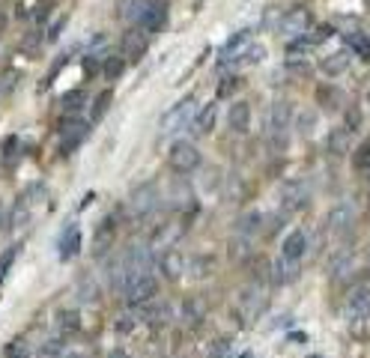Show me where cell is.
Segmentation results:
<instances>
[{
  "label": "cell",
  "instance_id": "cell-1",
  "mask_svg": "<svg viewBox=\"0 0 370 358\" xmlns=\"http://www.w3.org/2000/svg\"><path fill=\"white\" fill-rule=\"evenodd\" d=\"M125 18L137 24L140 30L156 33L168 24V6H164V0H132V4L125 6Z\"/></svg>",
  "mask_w": 370,
  "mask_h": 358
},
{
  "label": "cell",
  "instance_id": "cell-2",
  "mask_svg": "<svg viewBox=\"0 0 370 358\" xmlns=\"http://www.w3.org/2000/svg\"><path fill=\"white\" fill-rule=\"evenodd\" d=\"M290 123H292L290 101H275V105H269V113H266V137H269V144H275V147L287 144Z\"/></svg>",
  "mask_w": 370,
  "mask_h": 358
},
{
  "label": "cell",
  "instance_id": "cell-3",
  "mask_svg": "<svg viewBox=\"0 0 370 358\" xmlns=\"http://www.w3.org/2000/svg\"><path fill=\"white\" fill-rule=\"evenodd\" d=\"M197 99L195 96H185L183 101H176V105L164 113L161 117V132L164 135H180V132H185L191 123L197 120Z\"/></svg>",
  "mask_w": 370,
  "mask_h": 358
},
{
  "label": "cell",
  "instance_id": "cell-4",
  "mask_svg": "<svg viewBox=\"0 0 370 358\" xmlns=\"http://www.w3.org/2000/svg\"><path fill=\"white\" fill-rule=\"evenodd\" d=\"M87 135H90V123L75 117V113H66L57 125V137H60V152H72L75 147H81Z\"/></svg>",
  "mask_w": 370,
  "mask_h": 358
},
{
  "label": "cell",
  "instance_id": "cell-5",
  "mask_svg": "<svg viewBox=\"0 0 370 358\" xmlns=\"http://www.w3.org/2000/svg\"><path fill=\"white\" fill-rule=\"evenodd\" d=\"M156 292H159V280L152 272H144V275H135V278L123 280V299L129 304H147Z\"/></svg>",
  "mask_w": 370,
  "mask_h": 358
},
{
  "label": "cell",
  "instance_id": "cell-6",
  "mask_svg": "<svg viewBox=\"0 0 370 358\" xmlns=\"http://www.w3.org/2000/svg\"><path fill=\"white\" fill-rule=\"evenodd\" d=\"M343 316H347V323L352 328H359V326L367 323V319H370V290L367 287H359V290L350 292L347 304H343Z\"/></svg>",
  "mask_w": 370,
  "mask_h": 358
},
{
  "label": "cell",
  "instance_id": "cell-7",
  "mask_svg": "<svg viewBox=\"0 0 370 358\" xmlns=\"http://www.w3.org/2000/svg\"><path fill=\"white\" fill-rule=\"evenodd\" d=\"M171 168L176 173H191L200 168V152L195 144H188V140H176V144L171 147Z\"/></svg>",
  "mask_w": 370,
  "mask_h": 358
},
{
  "label": "cell",
  "instance_id": "cell-8",
  "mask_svg": "<svg viewBox=\"0 0 370 358\" xmlns=\"http://www.w3.org/2000/svg\"><path fill=\"white\" fill-rule=\"evenodd\" d=\"M159 203H161V195H159L156 183H140L137 188H132V195H129V206H132L135 215H149V212H156Z\"/></svg>",
  "mask_w": 370,
  "mask_h": 358
},
{
  "label": "cell",
  "instance_id": "cell-9",
  "mask_svg": "<svg viewBox=\"0 0 370 358\" xmlns=\"http://www.w3.org/2000/svg\"><path fill=\"white\" fill-rule=\"evenodd\" d=\"M308 24H311V16H308V9H292V12H287V16H280V24H278V30L284 33V36H304V30H308Z\"/></svg>",
  "mask_w": 370,
  "mask_h": 358
},
{
  "label": "cell",
  "instance_id": "cell-10",
  "mask_svg": "<svg viewBox=\"0 0 370 358\" xmlns=\"http://www.w3.org/2000/svg\"><path fill=\"white\" fill-rule=\"evenodd\" d=\"M81 227L78 224H66L63 233L57 236V251H60V260H72L75 254H81Z\"/></svg>",
  "mask_w": 370,
  "mask_h": 358
},
{
  "label": "cell",
  "instance_id": "cell-11",
  "mask_svg": "<svg viewBox=\"0 0 370 358\" xmlns=\"http://www.w3.org/2000/svg\"><path fill=\"white\" fill-rule=\"evenodd\" d=\"M352 224H355V209H352V203H338V206L328 212V230H331L335 236L350 233Z\"/></svg>",
  "mask_w": 370,
  "mask_h": 358
},
{
  "label": "cell",
  "instance_id": "cell-12",
  "mask_svg": "<svg viewBox=\"0 0 370 358\" xmlns=\"http://www.w3.org/2000/svg\"><path fill=\"white\" fill-rule=\"evenodd\" d=\"M269 278H272V284H278V287L292 284V280L299 278V260H290V257H284V254H280V257L272 263Z\"/></svg>",
  "mask_w": 370,
  "mask_h": 358
},
{
  "label": "cell",
  "instance_id": "cell-13",
  "mask_svg": "<svg viewBox=\"0 0 370 358\" xmlns=\"http://www.w3.org/2000/svg\"><path fill=\"white\" fill-rule=\"evenodd\" d=\"M147 48H149V39H147L144 30H129L123 36V51H125V60L129 63H137L147 54Z\"/></svg>",
  "mask_w": 370,
  "mask_h": 358
},
{
  "label": "cell",
  "instance_id": "cell-14",
  "mask_svg": "<svg viewBox=\"0 0 370 358\" xmlns=\"http://www.w3.org/2000/svg\"><path fill=\"white\" fill-rule=\"evenodd\" d=\"M251 36H254L251 30H239V33H233L230 39H227V45H224V51H221V69H224L230 60H236L242 51L251 45Z\"/></svg>",
  "mask_w": 370,
  "mask_h": 358
},
{
  "label": "cell",
  "instance_id": "cell-15",
  "mask_svg": "<svg viewBox=\"0 0 370 358\" xmlns=\"http://www.w3.org/2000/svg\"><path fill=\"white\" fill-rule=\"evenodd\" d=\"M304 248H308V236H304V230H290V236L284 239V245H280V254L290 260H302Z\"/></svg>",
  "mask_w": 370,
  "mask_h": 358
},
{
  "label": "cell",
  "instance_id": "cell-16",
  "mask_svg": "<svg viewBox=\"0 0 370 358\" xmlns=\"http://www.w3.org/2000/svg\"><path fill=\"white\" fill-rule=\"evenodd\" d=\"M280 200H284L287 209H302L308 203V188H304V183H287L280 191Z\"/></svg>",
  "mask_w": 370,
  "mask_h": 358
},
{
  "label": "cell",
  "instance_id": "cell-17",
  "mask_svg": "<svg viewBox=\"0 0 370 358\" xmlns=\"http://www.w3.org/2000/svg\"><path fill=\"white\" fill-rule=\"evenodd\" d=\"M227 123H230L233 132H248V125H251V108H248V101H236V105L227 111Z\"/></svg>",
  "mask_w": 370,
  "mask_h": 358
},
{
  "label": "cell",
  "instance_id": "cell-18",
  "mask_svg": "<svg viewBox=\"0 0 370 358\" xmlns=\"http://www.w3.org/2000/svg\"><path fill=\"white\" fill-rule=\"evenodd\" d=\"M215 120H218V105H215V101H209V105H203V111L197 113L195 132H197V135H209V132L215 129Z\"/></svg>",
  "mask_w": 370,
  "mask_h": 358
},
{
  "label": "cell",
  "instance_id": "cell-19",
  "mask_svg": "<svg viewBox=\"0 0 370 358\" xmlns=\"http://www.w3.org/2000/svg\"><path fill=\"white\" fill-rule=\"evenodd\" d=\"M320 69L326 72V75H343L350 69V54L347 51H335V54H328L323 63H320Z\"/></svg>",
  "mask_w": 370,
  "mask_h": 358
},
{
  "label": "cell",
  "instance_id": "cell-20",
  "mask_svg": "<svg viewBox=\"0 0 370 358\" xmlns=\"http://www.w3.org/2000/svg\"><path fill=\"white\" fill-rule=\"evenodd\" d=\"M263 57H266V48L257 45V42H251L233 63H239V66H257V63H263Z\"/></svg>",
  "mask_w": 370,
  "mask_h": 358
},
{
  "label": "cell",
  "instance_id": "cell-21",
  "mask_svg": "<svg viewBox=\"0 0 370 358\" xmlns=\"http://www.w3.org/2000/svg\"><path fill=\"white\" fill-rule=\"evenodd\" d=\"M84 105H87V93H84L81 87H78V90H69V93L60 96V108L69 111V113H72V111H81Z\"/></svg>",
  "mask_w": 370,
  "mask_h": 358
},
{
  "label": "cell",
  "instance_id": "cell-22",
  "mask_svg": "<svg viewBox=\"0 0 370 358\" xmlns=\"http://www.w3.org/2000/svg\"><path fill=\"white\" fill-rule=\"evenodd\" d=\"M350 147V129H335L328 135V152H335V156H343Z\"/></svg>",
  "mask_w": 370,
  "mask_h": 358
},
{
  "label": "cell",
  "instance_id": "cell-23",
  "mask_svg": "<svg viewBox=\"0 0 370 358\" xmlns=\"http://www.w3.org/2000/svg\"><path fill=\"white\" fill-rule=\"evenodd\" d=\"M161 272L164 275H168V278H180L183 275V257H180V254H176V251H171V254H164V257H161Z\"/></svg>",
  "mask_w": 370,
  "mask_h": 358
},
{
  "label": "cell",
  "instance_id": "cell-24",
  "mask_svg": "<svg viewBox=\"0 0 370 358\" xmlns=\"http://www.w3.org/2000/svg\"><path fill=\"white\" fill-rule=\"evenodd\" d=\"M111 99H113V90H101V93L93 99V113H90V120H93V123H96V120H101V117L108 113Z\"/></svg>",
  "mask_w": 370,
  "mask_h": 358
},
{
  "label": "cell",
  "instance_id": "cell-25",
  "mask_svg": "<svg viewBox=\"0 0 370 358\" xmlns=\"http://www.w3.org/2000/svg\"><path fill=\"white\" fill-rule=\"evenodd\" d=\"M125 63H129V60H125V57H108L105 63H101V75H105V78H120V75L125 72Z\"/></svg>",
  "mask_w": 370,
  "mask_h": 358
},
{
  "label": "cell",
  "instance_id": "cell-26",
  "mask_svg": "<svg viewBox=\"0 0 370 358\" xmlns=\"http://www.w3.org/2000/svg\"><path fill=\"white\" fill-rule=\"evenodd\" d=\"M347 45H350L362 60H370V39H367V36H362V33H350V36H347Z\"/></svg>",
  "mask_w": 370,
  "mask_h": 358
},
{
  "label": "cell",
  "instance_id": "cell-27",
  "mask_svg": "<svg viewBox=\"0 0 370 358\" xmlns=\"http://www.w3.org/2000/svg\"><path fill=\"white\" fill-rule=\"evenodd\" d=\"M63 355H66V343L63 340H45L39 350V358H63Z\"/></svg>",
  "mask_w": 370,
  "mask_h": 358
},
{
  "label": "cell",
  "instance_id": "cell-28",
  "mask_svg": "<svg viewBox=\"0 0 370 358\" xmlns=\"http://www.w3.org/2000/svg\"><path fill=\"white\" fill-rule=\"evenodd\" d=\"M111 239H113V221L108 218V221H101L99 224V236H96V251L101 254V245H111Z\"/></svg>",
  "mask_w": 370,
  "mask_h": 358
},
{
  "label": "cell",
  "instance_id": "cell-29",
  "mask_svg": "<svg viewBox=\"0 0 370 358\" xmlns=\"http://www.w3.org/2000/svg\"><path fill=\"white\" fill-rule=\"evenodd\" d=\"M236 90H239V78H236V75H224L221 84H218V99H230Z\"/></svg>",
  "mask_w": 370,
  "mask_h": 358
},
{
  "label": "cell",
  "instance_id": "cell-30",
  "mask_svg": "<svg viewBox=\"0 0 370 358\" xmlns=\"http://www.w3.org/2000/svg\"><path fill=\"white\" fill-rule=\"evenodd\" d=\"M57 323L66 328V331H75V328H81V316L75 314V311H60V314H57Z\"/></svg>",
  "mask_w": 370,
  "mask_h": 358
},
{
  "label": "cell",
  "instance_id": "cell-31",
  "mask_svg": "<svg viewBox=\"0 0 370 358\" xmlns=\"http://www.w3.org/2000/svg\"><path fill=\"white\" fill-rule=\"evenodd\" d=\"M352 164H355V171H364V168H370V140H364V144L355 149V159H352Z\"/></svg>",
  "mask_w": 370,
  "mask_h": 358
},
{
  "label": "cell",
  "instance_id": "cell-32",
  "mask_svg": "<svg viewBox=\"0 0 370 358\" xmlns=\"http://www.w3.org/2000/svg\"><path fill=\"white\" fill-rule=\"evenodd\" d=\"M16 254H18V245H16V248H6L4 254H0V284H4V278H6L9 268H12V263H16Z\"/></svg>",
  "mask_w": 370,
  "mask_h": 358
},
{
  "label": "cell",
  "instance_id": "cell-33",
  "mask_svg": "<svg viewBox=\"0 0 370 358\" xmlns=\"http://www.w3.org/2000/svg\"><path fill=\"white\" fill-rule=\"evenodd\" d=\"M227 355H230V340H227V338L215 340L212 350H209V358H227Z\"/></svg>",
  "mask_w": 370,
  "mask_h": 358
},
{
  "label": "cell",
  "instance_id": "cell-34",
  "mask_svg": "<svg viewBox=\"0 0 370 358\" xmlns=\"http://www.w3.org/2000/svg\"><path fill=\"white\" fill-rule=\"evenodd\" d=\"M6 358H30L27 347H24V340H16V343H9V347H6Z\"/></svg>",
  "mask_w": 370,
  "mask_h": 358
},
{
  "label": "cell",
  "instance_id": "cell-35",
  "mask_svg": "<svg viewBox=\"0 0 370 358\" xmlns=\"http://www.w3.org/2000/svg\"><path fill=\"white\" fill-rule=\"evenodd\" d=\"M87 51H90V54H105V51H108V36H93V42L87 45Z\"/></svg>",
  "mask_w": 370,
  "mask_h": 358
},
{
  "label": "cell",
  "instance_id": "cell-36",
  "mask_svg": "<svg viewBox=\"0 0 370 358\" xmlns=\"http://www.w3.org/2000/svg\"><path fill=\"white\" fill-rule=\"evenodd\" d=\"M316 99H320L326 108H335V96H331V90H326V87H323V90H316Z\"/></svg>",
  "mask_w": 370,
  "mask_h": 358
},
{
  "label": "cell",
  "instance_id": "cell-37",
  "mask_svg": "<svg viewBox=\"0 0 370 358\" xmlns=\"http://www.w3.org/2000/svg\"><path fill=\"white\" fill-rule=\"evenodd\" d=\"M117 328H120V331H132V328H135V316H129V319L123 316L120 323H117Z\"/></svg>",
  "mask_w": 370,
  "mask_h": 358
},
{
  "label": "cell",
  "instance_id": "cell-38",
  "mask_svg": "<svg viewBox=\"0 0 370 358\" xmlns=\"http://www.w3.org/2000/svg\"><path fill=\"white\" fill-rule=\"evenodd\" d=\"M302 129H304V135L314 129V117H311V113H304V117H302Z\"/></svg>",
  "mask_w": 370,
  "mask_h": 358
},
{
  "label": "cell",
  "instance_id": "cell-39",
  "mask_svg": "<svg viewBox=\"0 0 370 358\" xmlns=\"http://www.w3.org/2000/svg\"><path fill=\"white\" fill-rule=\"evenodd\" d=\"M108 358H132V355H129V352H125V350H113V352H111Z\"/></svg>",
  "mask_w": 370,
  "mask_h": 358
},
{
  "label": "cell",
  "instance_id": "cell-40",
  "mask_svg": "<svg viewBox=\"0 0 370 358\" xmlns=\"http://www.w3.org/2000/svg\"><path fill=\"white\" fill-rule=\"evenodd\" d=\"M0 224H4V203H0Z\"/></svg>",
  "mask_w": 370,
  "mask_h": 358
},
{
  "label": "cell",
  "instance_id": "cell-41",
  "mask_svg": "<svg viewBox=\"0 0 370 358\" xmlns=\"http://www.w3.org/2000/svg\"><path fill=\"white\" fill-rule=\"evenodd\" d=\"M308 358H323V355H308Z\"/></svg>",
  "mask_w": 370,
  "mask_h": 358
},
{
  "label": "cell",
  "instance_id": "cell-42",
  "mask_svg": "<svg viewBox=\"0 0 370 358\" xmlns=\"http://www.w3.org/2000/svg\"><path fill=\"white\" fill-rule=\"evenodd\" d=\"M367 257H370V254H367Z\"/></svg>",
  "mask_w": 370,
  "mask_h": 358
}]
</instances>
